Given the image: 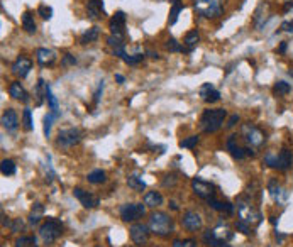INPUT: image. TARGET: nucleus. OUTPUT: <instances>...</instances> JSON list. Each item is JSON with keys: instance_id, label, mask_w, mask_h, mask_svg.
Here are the masks:
<instances>
[{"instance_id": "dca6fc26", "label": "nucleus", "mask_w": 293, "mask_h": 247, "mask_svg": "<svg viewBox=\"0 0 293 247\" xmlns=\"http://www.w3.org/2000/svg\"><path fill=\"white\" fill-rule=\"evenodd\" d=\"M2 125L7 132H16L17 127H19V117H17V112L12 109H7L6 112L2 115Z\"/></svg>"}, {"instance_id": "5701e85b", "label": "nucleus", "mask_w": 293, "mask_h": 247, "mask_svg": "<svg viewBox=\"0 0 293 247\" xmlns=\"http://www.w3.org/2000/svg\"><path fill=\"white\" fill-rule=\"evenodd\" d=\"M9 93H11L12 98L21 100V102H27V100H29L27 92L24 90V87H22V85L19 83V82H14L11 87H9Z\"/></svg>"}, {"instance_id": "de8ad7c7", "label": "nucleus", "mask_w": 293, "mask_h": 247, "mask_svg": "<svg viewBox=\"0 0 293 247\" xmlns=\"http://www.w3.org/2000/svg\"><path fill=\"white\" fill-rule=\"evenodd\" d=\"M102 92H104V82H99V87H97V90H95V93H93V103H95V105L100 102Z\"/></svg>"}, {"instance_id": "cd10ccee", "label": "nucleus", "mask_w": 293, "mask_h": 247, "mask_svg": "<svg viewBox=\"0 0 293 247\" xmlns=\"http://www.w3.org/2000/svg\"><path fill=\"white\" fill-rule=\"evenodd\" d=\"M44 97H46L48 103H49V109H51V114H54L56 117H59V105H58V100L56 97L53 95L51 88H49V85L46 83V90H44Z\"/></svg>"}, {"instance_id": "8fccbe9b", "label": "nucleus", "mask_w": 293, "mask_h": 247, "mask_svg": "<svg viewBox=\"0 0 293 247\" xmlns=\"http://www.w3.org/2000/svg\"><path fill=\"white\" fill-rule=\"evenodd\" d=\"M61 63H63V66H72V64L77 63V58H75L73 54H64Z\"/></svg>"}, {"instance_id": "58836bf2", "label": "nucleus", "mask_w": 293, "mask_h": 247, "mask_svg": "<svg viewBox=\"0 0 293 247\" xmlns=\"http://www.w3.org/2000/svg\"><path fill=\"white\" fill-rule=\"evenodd\" d=\"M54 119H56L54 114H48L46 117H44V135H46V137H49V134H51V125Z\"/></svg>"}, {"instance_id": "a19ab883", "label": "nucleus", "mask_w": 293, "mask_h": 247, "mask_svg": "<svg viewBox=\"0 0 293 247\" xmlns=\"http://www.w3.org/2000/svg\"><path fill=\"white\" fill-rule=\"evenodd\" d=\"M144 59L143 54H125V58L122 59L124 63H127V64H138L141 63Z\"/></svg>"}, {"instance_id": "b1692460", "label": "nucleus", "mask_w": 293, "mask_h": 247, "mask_svg": "<svg viewBox=\"0 0 293 247\" xmlns=\"http://www.w3.org/2000/svg\"><path fill=\"white\" fill-rule=\"evenodd\" d=\"M200 43V34L197 31H190L188 34L185 36V41H183V51L185 53H191L193 49L197 48V44Z\"/></svg>"}, {"instance_id": "a878e982", "label": "nucleus", "mask_w": 293, "mask_h": 247, "mask_svg": "<svg viewBox=\"0 0 293 247\" xmlns=\"http://www.w3.org/2000/svg\"><path fill=\"white\" fill-rule=\"evenodd\" d=\"M268 11H270V6H268V4H265V2L259 4V7H257V9H256V12H254V26H256V27L265 26Z\"/></svg>"}, {"instance_id": "7ed1b4c3", "label": "nucleus", "mask_w": 293, "mask_h": 247, "mask_svg": "<svg viewBox=\"0 0 293 247\" xmlns=\"http://www.w3.org/2000/svg\"><path fill=\"white\" fill-rule=\"evenodd\" d=\"M175 225H173V219L165 214V211H154L149 219V230L156 235L166 237L173 232Z\"/></svg>"}, {"instance_id": "473e14b6", "label": "nucleus", "mask_w": 293, "mask_h": 247, "mask_svg": "<svg viewBox=\"0 0 293 247\" xmlns=\"http://www.w3.org/2000/svg\"><path fill=\"white\" fill-rule=\"evenodd\" d=\"M127 185H129V188H133L136 191H143L146 188V183L143 181V178H139L138 174L129 176V178H127Z\"/></svg>"}, {"instance_id": "f8f14e48", "label": "nucleus", "mask_w": 293, "mask_h": 247, "mask_svg": "<svg viewBox=\"0 0 293 247\" xmlns=\"http://www.w3.org/2000/svg\"><path fill=\"white\" fill-rule=\"evenodd\" d=\"M73 195H75V198L80 200V203H82L85 208H95V206L99 205V196L88 193V191H85L82 188H75Z\"/></svg>"}, {"instance_id": "2eb2a0df", "label": "nucleus", "mask_w": 293, "mask_h": 247, "mask_svg": "<svg viewBox=\"0 0 293 247\" xmlns=\"http://www.w3.org/2000/svg\"><path fill=\"white\" fill-rule=\"evenodd\" d=\"M129 234H131L133 242H136V244H144L149 237V229L144 224H134L131 227Z\"/></svg>"}, {"instance_id": "72a5a7b5", "label": "nucleus", "mask_w": 293, "mask_h": 247, "mask_svg": "<svg viewBox=\"0 0 293 247\" xmlns=\"http://www.w3.org/2000/svg\"><path fill=\"white\" fill-rule=\"evenodd\" d=\"M88 181L90 183H93V185H100V183H104L105 180H107V176H105V173L102 169H95L92 171V173H88Z\"/></svg>"}, {"instance_id": "4468645a", "label": "nucleus", "mask_w": 293, "mask_h": 247, "mask_svg": "<svg viewBox=\"0 0 293 247\" xmlns=\"http://www.w3.org/2000/svg\"><path fill=\"white\" fill-rule=\"evenodd\" d=\"M199 93H200L202 100H205L207 103H215V102H219V100H220V93H219V90H217L212 83H205V85H202L200 90H199Z\"/></svg>"}, {"instance_id": "5fc2aeb1", "label": "nucleus", "mask_w": 293, "mask_h": 247, "mask_svg": "<svg viewBox=\"0 0 293 247\" xmlns=\"http://www.w3.org/2000/svg\"><path fill=\"white\" fill-rule=\"evenodd\" d=\"M290 9H293V2H288L286 6L283 7V11H285V12H288V11H290Z\"/></svg>"}, {"instance_id": "a211bd4d", "label": "nucleus", "mask_w": 293, "mask_h": 247, "mask_svg": "<svg viewBox=\"0 0 293 247\" xmlns=\"http://www.w3.org/2000/svg\"><path fill=\"white\" fill-rule=\"evenodd\" d=\"M181 222H183L185 229H188L191 232H197L202 229V219L197 211H186L183 215V219H181Z\"/></svg>"}, {"instance_id": "423d86ee", "label": "nucleus", "mask_w": 293, "mask_h": 247, "mask_svg": "<svg viewBox=\"0 0 293 247\" xmlns=\"http://www.w3.org/2000/svg\"><path fill=\"white\" fill-rule=\"evenodd\" d=\"M237 211H239V219L244 220L246 224H249V225L261 224V214L249 203V201L241 200L239 203H237Z\"/></svg>"}, {"instance_id": "6e6d98bb", "label": "nucleus", "mask_w": 293, "mask_h": 247, "mask_svg": "<svg viewBox=\"0 0 293 247\" xmlns=\"http://www.w3.org/2000/svg\"><path fill=\"white\" fill-rule=\"evenodd\" d=\"M286 51V43H281L280 49H278V53H285Z\"/></svg>"}, {"instance_id": "603ef678", "label": "nucleus", "mask_w": 293, "mask_h": 247, "mask_svg": "<svg viewBox=\"0 0 293 247\" xmlns=\"http://www.w3.org/2000/svg\"><path fill=\"white\" fill-rule=\"evenodd\" d=\"M22 227H24L22 220H21V219H16V224L12 225V230H14V232H19V230L22 229Z\"/></svg>"}, {"instance_id": "f3484780", "label": "nucleus", "mask_w": 293, "mask_h": 247, "mask_svg": "<svg viewBox=\"0 0 293 247\" xmlns=\"http://www.w3.org/2000/svg\"><path fill=\"white\" fill-rule=\"evenodd\" d=\"M268 191H270V195H271V198L276 201V203H283V201L286 200V190L283 188V186L278 183V181L275 180H271L270 183H268Z\"/></svg>"}, {"instance_id": "a18cd8bd", "label": "nucleus", "mask_w": 293, "mask_h": 247, "mask_svg": "<svg viewBox=\"0 0 293 247\" xmlns=\"http://www.w3.org/2000/svg\"><path fill=\"white\" fill-rule=\"evenodd\" d=\"M265 163L270 166V168H276L278 166V154H266L265 156Z\"/></svg>"}, {"instance_id": "79ce46f5", "label": "nucleus", "mask_w": 293, "mask_h": 247, "mask_svg": "<svg viewBox=\"0 0 293 247\" xmlns=\"http://www.w3.org/2000/svg\"><path fill=\"white\" fill-rule=\"evenodd\" d=\"M38 12H39V16L44 19V21H48V19L53 17V9L49 6H39Z\"/></svg>"}, {"instance_id": "f03ea898", "label": "nucleus", "mask_w": 293, "mask_h": 247, "mask_svg": "<svg viewBox=\"0 0 293 247\" xmlns=\"http://www.w3.org/2000/svg\"><path fill=\"white\" fill-rule=\"evenodd\" d=\"M232 239V232L227 224H219L215 229L207 230L204 242L210 247H227V242Z\"/></svg>"}, {"instance_id": "39448f33", "label": "nucleus", "mask_w": 293, "mask_h": 247, "mask_svg": "<svg viewBox=\"0 0 293 247\" xmlns=\"http://www.w3.org/2000/svg\"><path fill=\"white\" fill-rule=\"evenodd\" d=\"M39 235L44 244H53L59 235H63V224L58 219H48L39 229Z\"/></svg>"}, {"instance_id": "1a4fd4ad", "label": "nucleus", "mask_w": 293, "mask_h": 247, "mask_svg": "<svg viewBox=\"0 0 293 247\" xmlns=\"http://www.w3.org/2000/svg\"><path fill=\"white\" fill-rule=\"evenodd\" d=\"M242 135H244V139L247 140V144L251 146H263L266 140V135L261 132L259 129L254 127L252 124H244L242 125Z\"/></svg>"}, {"instance_id": "9d476101", "label": "nucleus", "mask_w": 293, "mask_h": 247, "mask_svg": "<svg viewBox=\"0 0 293 247\" xmlns=\"http://www.w3.org/2000/svg\"><path fill=\"white\" fill-rule=\"evenodd\" d=\"M191 188H193L195 195H199L200 198L204 200H210L214 198V193H215V186L209 183V181H204L200 178H195L191 181Z\"/></svg>"}, {"instance_id": "20e7f679", "label": "nucleus", "mask_w": 293, "mask_h": 247, "mask_svg": "<svg viewBox=\"0 0 293 247\" xmlns=\"http://www.w3.org/2000/svg\"><path fill=\"white\" fill-rule=\"evenodd\" d=\"M195 12L202 17L214 19L219 17L224 9V2L222 0H195Z\"/></svg>"}, {"instance_id": "4be33fe9", "label": "nucleus", "mask_w": 293, "mask_h": 247, "mask_svg": "<svg viewBox=\"0 0 293 247\" xmlns=\"http://www.w3.org/2000/svg\"><path fill=\"white\" fill-rule=\"evenodd\" d=\"M236 137L237 135H231L229 140H227V149L231 151V154H232V158H236V159H242V158H246V148H241L239 144H236Z\"/></svg>"}, {"instance_id": "2f4dec72", "label": "nucleus", "mask_w": 293, "mask_h": 247, "mask_svg": "<svg viewBox=\"0 0 293 247\" xmlns=\"http://www.w3.org/2000/svg\"><path fill=\"white\" fill-rule=\"evenodd\" d=\"M99 27H90L88 31H85L82 34V38H80V43L82 44H88V43H93V41H97L99 39Z\"/></svg>"}, {"instance_id": "f257e3e1", "label": "nucleus", "mask_w": 293, "mask_h": 247, "mask_svg": "<svg viewBox=\"0 0 293 247\" xmlns=\"http://www.w3.org/2000/svg\"><path fill=\"white\" fill-rule=\"evenodd\" d=\"M227 117V112L224 109H209L202 114L200 117V127L204 132L210 134V132H217L222 124H224V119Z\"/></svg>"}, {"instance_id": "09e8293b", "label": "nucleus", "mask_w": 293, "mask_h": 247, "mask_svg": "<svg viewBox=\"0 0 293 247\" xmlns=\"http://www.w3.org/2000/svg\"><path fill=\"white\" fill-rule=\"evenodd\" d=\"M195 240H175L173 247H195Z\"/></svg>"}, {"instance_id": "ea45409f", "label": "nucleus", "mask_w": 293, "mask_h": 247, "mask_svg": "<svg viewBox=\"0 0 293 247\" xmlns=\"http://www.w3.org/2000/svg\"><path fill=\"white\" fill-rule=\"evenodd\" d=\"M199 144V135H191V137L181 140L180 143V148H186V149H191L195 148V146Z\"/></svg>"}, {"instance_id": "13d9d810", "label": "nucleus", "mask_w": 293, "mask_h": 247, "mask_svg": "<svg viewBox=\"0 0 293 247\" xmlns=\"http://www.w3.org/2000/svg\"><path fill=\"white\" fill-rule=\"evenodd\" d=\"M290 75H291V77H293V69H291V72H290Z\"/></svg>"}, {"instance_id": "bb28decb", "label": "nucleus", "mask_w": 293, "mask_h": 247, "mask_svg": "<svg viewBox=\"0 0 293 247\" xmlns=\"http://www.w3.org/2000/svg\"><path fill=\"white\" fill-rule=\"evenodd\" d=\"M181 11H183V4H181V0H171V11H170V19H168L170 26L176 24Z\"/></svg>"}, {"instance_id": "ddd939ff", "label": "nucleus", "mask_w": 293, "mask_h": 247, "mask_svg": "<svg viewBox=\"0 0 293 247\" xmlns=\"http://www.w3.org/2000/svg\"><path fill=\"white\" fill-rule=\"evenodd\" d=\"M31 68H32V63H31V59H27V58H17L16 61H14L12 64V73L16 75V77L19 78H26L29 72H31Z\"/></svg>"}, {"instance_id": "c85d7f7f", "label": "nucleus", "mask_w": 293, "mask_h": 247, "mask_svg": "<svg viewBox=\"0 0 293 247\" xmlns=\"http://www.w3.org/2000/svg\"><path fill=\"white\" fill-rule=\"evenodd\" d=\"M43 215H44V206L41 203H34V206L31 208V214H29V224L38 225L39 220L43 219Z\"/></svg>"}, {"instance_id": "c756f323", "label": "nucleus", "mask_w": 293, "mask_h": 247, "mask_svg": "<svg viewBox=\"0 0 293 247\" xmlns=\"http://www.w3.org/2000/svg\"><path fill=\"white\" fill-rule=\"evenodd\" d=\"M163 203V196L158 191H148L144 195V205L146 206H158Z\"/></svg>"}, {"instance_id": "4d7b16f0", "label": "nucleus", "mask_w": 293, "mask_h": 247, "mask_svg": "<svg viewBox=\"0 0 293 247\" xmlns=\"http://www.w3.org/2000/svg\"><path fill=\"white\" fill-rule=\"evenodd\" d=\"M115 80H117L119 83H124V77H122V75H115Z\"/></svg>"}, {"instance_id": "e433bc0d", "label": "nucleus", "mask_w": 293, "mask_h": 247, "mask_svg": "<svg viewBox=\"0 0 293 247\" xmlns=\"http://www.w3.org/2000/svg\"><path fill=\"white\" fill-rule=\"evenodd\" d=\"M290 90H291V87L286 82H276L275 87H273L275 95H286V93H290Z\"/></svg>"}, {"instance_id": "864d4df0", "label": "nucleus", "mask_w": 293, "mask_h": 247, "mask_svg": "<svg viewBox=\"0 0 293 247\" xmlns=\"http://www.w3.org/2000/svg\"><path fill=\"white\" fill-rule=\"evenodd\" d=\"M237 120H239V115H232L231 120H229V124H227V127H234Z\"/></svg>"}, {"instance_id": "6e6552de", "label": "nucleus", "mask_w": 293, "mask_h": 247, "mask_svg": "<svg viewBox=\"0 0 293 247\" xmlns=\"http://www.w3.org/2000/svg\"><path fill=\"white\" fill-rule=\"evenodd\" d=\"M144 214H146V206L143 203H125L120 206V219L124 222L138 220Z\"/></svg>"}, {"instance_id": "7c9ffc66", "label": "nucleus", "mask_w": 293, "mask_h": 247, "mask_svg": "<svg viewBox=\"0 0 293 247\" xmlns=\"http://www.w3.org/2000/svg\"><path fill=\"white\" fill-rule=\"evenodd\" d=\"M22 27L26 29V32L34 34L36 32V22H34V16L29 11L22 14Z\"/></svg>"}, {"instance_id": "c9c22d12", "label": "nucleus", "mask_w": 293, "mask_h": 247, "mask_svg": "<svg viewBox=\"0 0 293 247\" xmlns=\"http://www.w3.org/2000/svg\"><path fill=\"white\" fill-rule=\"evenodd\" d=\"M2 174H6V176H12V174H16V164H14V161L11 159H4L2 161Z\"/></svg>"}, {"instance_id": "412c9836", "label": "nucleus", "mask_w": 293, "mask_h": 247, "mask_svg": "<svg viewBox=\"0 0 293 247\" xmlns=\"http://www.w3.org/2000/svg\"><path fill=\"white\" fill-rule=\"evenodd\" d=\"M293 163V154L290 149H281V153L278 154V166L276 169L280 171H286Z\"/></svg>"}, {"instance_id": "0eeeda50", "label": "nucleus", "mask_w": 293, "mask_h": 247, "mask_svg": "<svg viewBox=\"0 0 293 247\" xmlns=\"http://www.w3.org/2000/svg\"><path fill=\"white\" fill-rule=\"evenodd\" d=\"M80 140H82V132H80L78 129H63L59 130L58 134V146H61V148L68 149V148H73V146H77Z\"/></svg>"}, {"instance_id": "6ab92c4d", "label": "nucleus", "mask_w": 293, "mask_h": 247, "mask_svg": "<svg viewBox=\"0 0 293 247\" xmlns=\"http://www.w3.org/2000/svg\"><path fill=\"white\" fill-rule=\"evenodd\" d=\"M36 59L41 66H48V64H53L56 61V53L48 48H39L36 51Z\"/></svg>"}, {"instance_id": "393cba45", "label": "nucleus", "mask_w": 293, "mask_h": 247, "mask_svg": "<svg viewBox=\"0 0 293 247\" xmlns=\"http://www.w3.org/2000/svg\"><path fill=\"white\" fill-rule=\"evenodd\" d=\"M207 201H209V205L214 210H217V211H225L227 215L234 214V205L229 203V201H219V200H215V198H210V200H207Z\"/></svg>"}, {"instance_id": "3c124183", "label": "nucleus", "mask_w": 293, "mask_h": 247, "mask_svg": "<svg viewBox=\"0 0 293 247\" xmlns=\"http://www.w3.org/2000/svg\"><path fill=\"white\" fill-rule=\"evenodd\" d=\"M281 29H283L285 32H293V22H290V21L283 22V24H281Z\"/></svg>"}, {"instance_id": "f704fd0d", "label": "nucleus", "mask_w": 293, "mask_h": 247, "mask_svg": "<svg viewBox=\"0 0 293 247\" xmlns=\"http://www.w3.org/2000/svg\"><path fill=\"white\" fill-rule=\"evenodd\" d=\"M16 247H38V240L36 237H31V235L19 237L16 240Z\"/></svg>"}, {"instance_id": "49530a36", "label": "nucleus", "mask_w": 293, "mask_h": 247, "mask_svg": "<svg viewBox=\"0 0 293 247\" xmlns=\"http://www.w3.org/2000/svg\"><path fill=\"white\" fill-rule=\"evenodd\" d=\"M236 227H237V230H241L244 235H249V234H251V225H249V224H246L244 220H239V222H237V225H236Z\"/></svg>"}, {"instance_id": "c03bdc74", "label": "nucleus", "mask_w": 293, "mask_h": 247, "mask_svg": "<svg viewBox=\"0 0 293 247\" xmlns=\"http://www.w3.org/2000/svg\"><path fill=\"white\" fill-rule=\"evenodd\" d=\"M107 43H109V46L112 48V49L119 48V46H124V39H122V38H117V36H112V34L109 36Z\"/></svg>"}, {"instance_id": "9b49d317", "label": "nucleus", "mask_w": 293, "mask_h": 247, "mask_svg": "<svg viewBox=\"0 0 293 247\" xmlns=\"http://www.w3.org/2000/svg\"><path fill=\"white\" fill-rule=\"evenodd\" d=\"M109 29H110V34L112 36H117V38H122L124 39V32H125V14L124 12H115L112 19L109 22Z\"/></svg>"}, {"instance_id": "aec40b11", "label": "nucleus", "mask_w": 293, "mask_h": 247, "mask_svg": "<svg viewBox=\"0 0 293 247\" xmlns=\"http://www.w3.org/2000/svg\"><path fill=\"white\" fill-rule=\"evenodd\" d=\"M102 14H104V2H102V0H88V4H87L88 19L95 21V19L102 17Z\"/></svg>"}, {"instance_id": "37998d69", "label": "nucleus", "mask_w": 293, "mask_h": 247, "mask_svg": "<svg viewBox=\"0 0 293 247\" xmlns=\"http://www.w3.org/2000/svg\"><path fill=\"white\" fill-rule=\"evenodd\" d=\"M22 120H24V127H26V130H32V119H31V110L29 109L24 110Z\"/></svg>"}, {"instance_id": "4c0bfd02", "label": "nucleus", "mask_w": 293, "mask_h": 247, "mask_svg": "<svg viewBox=\"0 0 293 247\" xmlns=\"http://www.w3.org/2000/svg\"><path fill=\"white\" fill-rule=\"evenodd\" d=\"M166 49L171 53H180V51H183V46H181L175 38H170L168 41H166Z\"/></svg>"}]
</instances>
